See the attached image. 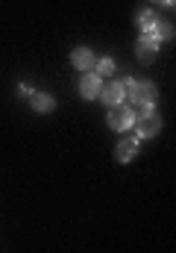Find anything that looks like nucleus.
<instances>
[{
	"mask_svg": "<svg viewBox=\"0 0 176 253\" xmlns=\"http://www.w3.org/2000/svg\"><path fill=\"white\" fill-rule=\"evenodd\" d=\"M106 124H109V129H115V132H123V129H129V126L135 124V112H132L126 103H120V106H109Z\"/></svg>",
	"mask_w": 176,
	"mask_h": 253,
	"instance_id": "3",
	"label": "nucleus"
},
{
	"mask_svg": "<svg viewBox=\"0 0 176 253\" xmlns=\"http://www.w3.org/2000/svg\"><path fill=\"white\" fill-rule=\"evenodd\" d=\"M100 100H103L106 106H120V103L126 100V88H123V83H120V80L106 83V85L100 88Z\"/></svg>",
	"mask_w": 176,
	"mask_h": 253,
	"instance_id": "6",
	"label": "nucleus"
},
{
	"mask_svg": "<svg viewBox=\"0 0 176 253\" xmlns=\"http://www.w3.org/2000/svg\"><path fill=\"white\" fill-rule=\"evenodd\" d=\"M138 135H123L120 141H117V147H115V159L117 162H132L135 159V153H138Z\"/></svg>",
	"mask_w": 176,
	"mask_h": 253,
	"instance_id": "7",
	"label": "nucleus"
},
{
	"mask_svg": "<svg viewBox=\"0 0 176 253\" xmlns=\"http://www.w3.org/2000/svg\"><path fill=\"white\" fill-rule=\"evenodd\" d=\"M156 53H159V42H156L150 33H141L138 42H135V56H138L141 62H153Z\"/></svg>",
	"mask_w": 176,
	"mask_h": 253,
	"instance_id": "5",
	"label": "nucleus"
},
{
	"mask_svg": "<svg viewBox=\"0 0 176 253\" xmlns=\"http://www.w3.org/2000/svg\"><path fill=\"white\" fill-rule=\"evenodd\" d=\"M156 21H159V15H156L153 9H141V12H138V30H141V33H150V30L156 27Z\"/></svg>",
	"mask_w": 176,
	"mask_h": 253,
	"instance_id": "10",
	"label": "nucleus"
},
{
	"mask_svg": "<svg viewBox=\"0 0 176 253\" xmlns=\"http://www.w3.org/2000/svg\"><path fill=\"white\" fill-rule=\"evenodd\" d=\"M150 36H153L156 42H165V39H174V27H171L168 21H162V18H159V21H156V27L150 30Z\"/></svg>",
	"mask_w": 176,
	"mask_h": 253,
	"instance_id": "11",
	"label": "nucleus"
},
{
	"mask_svg": "<svg viewBox=\"0 0 176 253\" xmlns=\"http://www.w3.org/2000/svg\"><path fill=\"white\" fill-rule=\"evenodd\" d=\"M100 88H103L100 74H97V71H82V77H79V91H82V97H85V100H97V97H100Z\"/></svg>",
	"mask_w": 176,
	"mask_h": 253,
	"instance_id": "4",
	"label": "nucleus"
},
{
	"mask_svg": "<svg viewBox=\"0 0 176 253\" xmlns=\"http://www.w3.org/2000/svg\"><path fill=\"white\" fill-rule=\"evenodd\" d=\"M70 62L76 71H94V65H97V56L88 50V47H73V53H70Z\"/></svg>",
	"mask_w": 176,
	"mask_h": 253,
	"instance_id": "8",
	"label": "nucleus"
},
{
	"mask_svg": "<svg viewBox=\"0 0 176 253\" xmlns=\"http://www.w3.org/2000/svg\"><path fill=\"white\" fill-rule=\"evenodd\" d=\"M30 103H33V109L35 112H53V106H56V97L53 94H44V91H33L30 94Z\"/></svg>",
	"mask_w": 176,
	"mask_h": 253,
	"instance_id": "9",
	"label": "nucleus"
},
{
	"mask_svg": "<svg viewBox=\"0 0 176 253\" xmlns=\"http://www.w3.org/2000/svg\"><path fill=\"white\" fill-rule=\"evenodd\" d=\"M123 88H126V100L135 103V106H144V103H156L159 97V88L153 83H144V80H132V77H123L120 80Z\"/></svg>",
	"mask_w": 176,
	"mask_h": 253,
	"instance_id": "2",
	"label": "nucleus"
},
{
	"mask_svg": "<svg viewBox=\"0 0 176 253\" xmlns=\"http://www.w3.org/2000/svg\"><path fill=\"white\" fill-rule=\"evenodd\" d=\"M135 135L138 138H153L162 129V115L156 112V103H144L141 112H135Z\"/></svg>",
	"mask_w": 176,
	"mask_h": 253,
	"instance_id": "1",
	"label": "nucleus"
},
{
	"mask_svg": "<svg viewBox=\"0 0 176 253\" xmlns=\"http://www.w3.org/2000/svg\"><path fill=\"white\" fill-rule=\"evenodd\" d=\"M159 3H165V6H174L176 0H159Z\"/></svg>",
	"mask_w": 176,
	"mask_h": 253,
	"instance_id": "13",
	"label": "nucleus"
},
{
	"mask_svg": "<svg viewBox=\"0 0 176 253\" xmlns=\"http://www.w3.org/2000/svg\"><path fill=\"white\" fill-rule=\"evenodd\" d=\"M94 71H100V77H109V74L115 71V59H112V56H103V59H97Z\"/></svg>",
	"mask_w": 176,
	"mask_h": 253,
	"instance_id": "12",
	"label": "nucleus"
}]
</instances>
